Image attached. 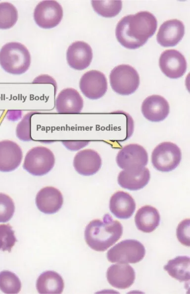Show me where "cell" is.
Wrapping results in <instances>:
<instances>
[{
    "instance_id": "obj_21",
    "label": "cell",
    "mask_w": 190,
    "mask_h": 294,
    "mask_svg": "<svg viewBox=\"0 0 190 294\" xmlns=\"http://www.w3.org/2000/svg\"><path fill=\"white\" fill-rule=\"evenodd\" d=\"M149 169L143 167L139 170L129 171H121L118 176L117 181L119 185L123 188L131 191H136L143 188L150 179Z\"/></svg>"
},
{
    "instance_id": "obj_4",
    "label": "cell",
    "mask_w": 190,
    "mask_h": 294,
    "mask_svg": "<svg viewBox=\"0 0 190 294\" xmlns=\"http://www.w3.org/2000/svg\"><path fill=\"white\" fill-rule=\"evenodd\" d=\"M55 162L54 155L49 148L38 146L30 149L27 152L23 168L32 175L42 176L52 169Z\"/></svg>"
},
{
    "instance_id": "obj_32",
    "label": "cell",
    "mask_w": 190,
    "mask_h": 294,
    "mask_svg": "<svg viewBox=\"0 0 190 294\" xmlns=\"http://www.w3.org/2000/svg\"><path fill=\"white\" fill-rule=\"evenodd\" d=\"M87 141H63L62 144L70 150L75 151L80 149L89 143Z\"/></svg>"
},
{
    "instance_id": "obj_20",
    "label": "cell",
    "mask_w": 190,
    "mask_h": 294,
    "mask_svg": "<svg viewBox=\"0 0 190 294\" xmlns=\"http://www.w3.org/2000/svg\"><path fill=\"white\" fill-rule=\"evenodd\" d=\"M136 208L135 200L127 192L117 191L110 199V210L118 218H129L133 214Z\"/></svg>"
},
{
    "instance_id": "obj_10",
    "label": "cell",
    "mask_w": 190,
    "mask_h": 294,
    "mask_svg": "<svg viewBox=\"0 0 190 294\" xmlns=\"http://www.w3.org/2000/svg\"><path fill=\"white\" fill-rule=\"evenodd\" d=\"M79 86L87 98L95 100L102 97L107 89V82L104 74L97 70H90L81 77Z\"/></svg>"
},
{
    "instance_id": "obj_27",
    "label": "cell",
    "mask_w": 190,
    "mask_h": 294,
    "mask_svg": "<svg viewBox=\"0 0 190 294\" xmlns=\"http://www.w3.org/2000/svg\"><path fill=\"white\" fill-rule=\"evenodd\" d=\"M16 8L8 2H0V29H8L13 27L18 19Z\"/></svg>"
},
{
    "instance_id": "obj_25",
    "label": "cell",
    "mask_w": 190,
    "mask_h": 294,
    "mask_svg": "<svg viewBox=\"0 0 190 294\" xmlns=\"http://www.w3.org/2000/svg\"><path fill=\"white\" fill-rule=\"evenodd\" d=\"M92 4L94 10L104 17L116 16L122 7L121 0H92Z\"/></svg>"
},
{
    "instance_id": "obj_3",
    "label": "cell",
    "mask_w": 190,
    "mask_h": 294,
    "mask_svg": "<svg viewBox=\"0 0 190 294\" xmlns=\"http://www.w3.org/2000/svg\"><path fill=\"white\" fill-rule=\"evenodd\" d=\"M31 55L27 47L18 42H9L0 50V65L6 72L20 75L29 68Z\"/></svg>"
},
{
    "instance_id": "obj_11",
    "label": "cell",
    "mask_w": 190,
    "mask_h": 294,
    "mask_svg": "<svg viewBox=\"0 0 190 294\" xmlns=\"http://www.w3.org/2000/svg\"><path fill=\"white\" fill-rule=\"evenodd\" d=\"M159 65L162 73L171 79L183 76L187 67L184 56L176 49H167L162 52L159 58Z\"/></svg>"
},
{
    "instance_id": "obj_28",
    "label": "cell",
    "mask_w": 190,
    "mask_h": 294,
    "mask_svg": "<svg viewBox=\"0 0 190 294\" xmlns=\"http://www.w3.org/2000/svg\"><path fill=\"white\" fill-rule=\"evenodd\" d=\"M16 241L12 227L8 224H0V250L10 252Z\"/></svg>"
},
{
    "instance_id": "obj_23",
    "label": "cell",
    "mask_w": 190,
    "mask_h": 294,
    "mask_svg": "<svg viewBox=\"0 0 190 294\" xmlns=\"http://www.w3.org/2000/svg\"><path fill=\"white\" fill-rule=\"evenodd\" d=\"M64 286L62 277L53 271L43 272L36 282V288L40 294H61Z\"/></svg>"
},
{
    "instance_id": "obj_15",
    "label": "cell",
    "mask_w": 190,
    "mask_h": 294,
    "mask_svg": "<svg viewBox=\"0 0 190 294\" xmlns=\"http://www.w3.org/2000/svg\"><path fill=\"white\" fill-rule=\"evenodd\" d=\"M185 34V26L182 21L170 19L160 27L156 35L158 43L163 47L174 46L182 39Z\"/></svg>"
},
{
    "instance_id": "obj_13",
    "label": "cell",
    "mask_w": 190,
    "mask_h": 294,
    "mask_svg": "<svg viewBox=\"0 0 190 294\" xmlns=\"http://www.w3.org/2000/svg\"><path fill=\"white\" fill-rule=\"evenodd\" d=\"M101 164L99 154L91 149L78 152L73 160V166L75 170L80 174L85 176L96 173L100 168Z\"/></svg>"
},
{
    "instance_id": "obj_5",
    "label": "cell",
    "mask_w": 190,
    "mask_h": 294,
    "mask_svg": "<svg viewBox=\"0 0 190 294\" xmlns=\"http://www.w3.org/2000/svg\"><path fill=\"white\" fill-rule=\"evenodd\" d=\"M109 79L112 89L122 95L133 93L140 84L137 71L128 64H121L114 67L110 73Z\"/></svg>"
},
{
    "instance_id": "obj_18",
    "label": "cell",
    "mask_w": 190,
    "mask_h": 294,
    "mask_svg": "<svg viewBox=\"0 0 190 294\" xmlns=\"http://www.w3.org/2000/svg\"><path fill=\"white\" fill-rule=\"evenodd\" d=\"M108 283L113 287L120 289L129 288L135 279V272L128 263H117L108 267L106 272Z\"/></svg>"
},
{
    "instance_id": "obj_2",
    "label": "cell",
    "mask_w": 190,
    "mask_h": 294,
    "mask_svg": "<svg viewBox=\"0 0 190 294\" xmlns=\"http://www.w3.org/2000/svg\"><path fill=\"white\" fill-rule=\"evenodd\" d=\"M122 233L120 222L106 213L102 220L96 219L90 222L86 227L84 236L86 243L92 249L103 252L119 240Z\"/></svg>"
},
{
    "instance_id": "obj_16",
    "label": "cell",
    "mask_w": 190,
    "mask_h": 294,
    "mask_svg": "<svg viewBox=\"0 0 190 294\" xmlns=\"http://www.w3.org/2000/svg\"><path fill=\"white\" fill-rule=\"evenodd\" d=\"M63 203L62 193L58 189L52 186L42 188L37 194L36 204L38 209L46 214H53L57 212Z\"/></svg>"
},
{
    "instance_id": "obj_29",
    "label": "cell",
    "mask_w": 190,
    "mask_h": 294,
    "mask_svg": "<svg viewBox=\"0 0 190 294\" xmlns=\"http://www.w3.org/2000/svg\"><path fill=\"white\" fill-rule=\"evenodd\" d=\"M36 113L31 112L26 114L18 124L16 128L17 137L23 141L32 140L31 137V117Z\"/></svg>"
},
{
    "instance_id": "obj_7",
    "label": "cell",
    "mask_w": 190,
    "mask_h": 294,
    "mask_svg": "<svg viewBox=\"0 0 190 294\" xmlns=\"http://www.w3.org/2000/svg\"><path fill=\"white\" fill-rule=\"evenodd\" d=\"M182 153L180 148L171 142L160 143L153 150L151 163L158 171L169 172L175 169L180 163Z\"/></svg>"
},
{
    "instance_id": "obj_6",
    "label": "cell",
    "mask_w": 190,
    "mask_h": 294,
    "mask_svg": "<svg viewBox=\"0 0 190 294\" xmlns=\"http://www.w3.org/2000/svg\"><path fill=\"white\" fill-rule=\"evenodd\" d=\"M145 254V248L140 242L127 239L111 248L107 253V258L112 263H136L142 260Z\"/></svg>"
},
{
    "instance_id": "obj_14",
    "label": "cell",
    "mask_w": 190,
    "mask_h": 294,
    "mask_svg": "<svg viewBox=\"0 0 190 294\" xmlns=\"http://www.w3.org/2000/svg\"><path fill=\"white\" fill-rule=\"evenodd\" d=\"M66 58L70 67L78 70L87 68L93 59V51L90 45L83 41L73 42L68 47Z\"/></svg>"
},
{
    "instance_id": "obj_24",
    "label": "cell",
    "mask_w": 190,
    "mask_h": 294,
    "mask_svg": "<svg viewBox=\"0 0 190 294\" xmlns=\"http://www.w3.org/2000/svg\"><path fill=\"white\" fill-rule=\"evenodd\" d=\"M190 257L186 255H180L169 260L164 266V269L172 278L180 282L189 281Z\"/></svg>"
},
{
    "instance_id": "obj_8",
    "label": "cell",
    "mask_w": 190,
    "mask_h": 294,
    "mask_svg": "<svg viewBox=\"0 0 190 294\" xmlns=\"http://www.w3.org/2000/svg\"><path fill=\"white\" fill-rule=\"evenodd\" d=\"M148 159V154L142 146L130 144L124 146L118 152L116 161L120 168L129 171H135L145 167Z\"/></svg>"
},
{
    "instance_id": "obj_30",
    "label": "cell",
    "mask_w": 190,
    "mask_h": 294,
    "mask_svg": "<svg viewBox=\"0 0 190 294\" xmlns=\"http://www.w3.org/2000/svg\"><path fill=\"white\" fill-rule=\"evenodd\" d=\"M15 211L14 203L8 195L0 193V222H6L13 216Z\"/></svg>"
},
{
    "instance_id": "obj_17",
    "label": "cell",
    "mask_w": 190,
    "mask_h": 294,
    "mask_svg": "<svg viewBox=\"0 0 190 294\" xmlns=\"http://www.w3.org/2000/svg\"><path fill=\"white\" fill-rule=\"evenodd\" d=\"M143 116L148 121L158 122L168 116L170 107L167 100L158 95H152L146 97L141 106Z\"/></svg>"
},
{
    "instance_id": "obj_12",
    "label": "cell",
    "mask_w": 190,
    "mask_h": 294,
    "mask_svg": "<svg viewBox=\"0 0 190 294\" xmlns=\"http://www.w3.org/2000/svg\"><path fill=\"white\" fill-rule=\"evenodd\" d=\"M23 158L20 146L10 140L0 141V171L10 172L16 169Z\"/></svg>"
},
{
    "instance_id": "obj_26",
    "label": "cell",
    "mask_w": 190,
    "mask_h": 294,
    "mask_svg": "<svg viewBox=\"0 0 190 294\" xmlns=\"http://www.w3.org/2000/svg\"><path fill=\"white\" fill-rule=\"evenodd\" d=\"M21 288V281L15 274L8 270L0 272V290L3 293L18 294Z\"/></svg>"
},
{
    "instance_id": "obj_9",
    "label": "cell",
    "mask_w": 190,
    "mask_h": 294,
    "mask_svg": "<svg viewBox=\"0 0 190 294\" xmlns=\"http://www.w3.org/2000/svg\"><path fill=\"white\" fill-rule=\"evenodd\" d=\"M63 9L59 3L55 0H43L36 6L34 18L41 28L50 29L59 24L63 17Z\"/></svg>"
},
{
    "instance_id": "obj_19",
    "label": "cell",
    "mask_w": 190,
    "mask_h": 294,
    "mask_svg": "<svg viewBox=\"0 0 190 294\" xmlns=\"http://www.w3.org/2000/svg\"><path fill=\"white\" fill-rule=\"evenodd\" d=\"M84 102L79 92L73 88L62 89L58 94L55 106L61 114H78L83 108Z\"/></svg>"
},
{
    "instance_id": "obj_22",
    "label": "cell",
    "mask_w": 190,
    "mask_h": 294,
    "mask_svg": "<svg viewBox=\"0 0 190 294\" xmlns=\"http://www.w3.org/2000/svg\"><path fill=\"white\" fill-rule=\"evenodd\" d=\"M160 221V216L158 210L149 205L140 208L135 217L137 228L145 233L153 231L159 225Z\"/></svg>"
},
{
    "instance_id": "obj_31",
    "label": "cell",
    "mask_w": 190,
    "mask_h": 294,
    "mask_svg": "<svg viewBox=\"0 0 190 294\" xmlns=\"http://www.w3.org/2000/svg\"><path fill=\"white\" fill-rule=\"evenodd\" d=\"M189 219H184L178 225L176 234L178 240L183 245L190 247Z\"/></svg>"
},
{
    "instance_id": "obj_1",
    "label": "cell",
    "mask_w": 190,
    "mask_h": 294,
    "mask_svg": "<svg viewBox=\"0 0 190 294\" xmlns=\"http://www.w3.org/2000/svg\"><path fill=\"white\" fill-rule=\"evenodd\" d=\"M157 27V21L153 14L146 11H140L125 16L118 22L116 37L124 47L136 49L153 35Z\"/></svg>"
}]
</instances>
